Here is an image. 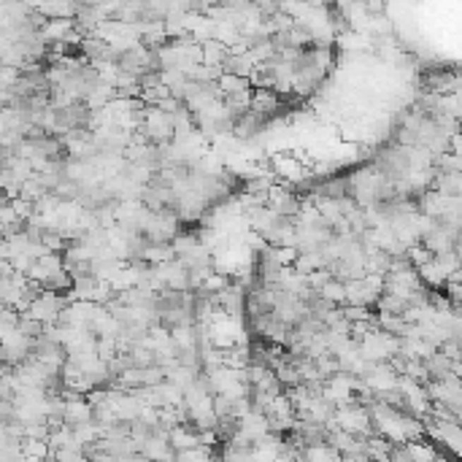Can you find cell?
I'll return each instance as SVG.
<instances>
[{"mask_svg":"<svg viewBox=\"0 0 462 462\" xmlns=\"http://www.w3.org/2000/svg\"><path fill=\"white\" fill-rule=\"evenodd\" d=\"M6 157H8V152H6L3 146H0V168H3V162H6Z\"/></svg>","mask_w":462,"mask_h":462,"instance_id":"obj_1","label":"cell"}]
</instances>
